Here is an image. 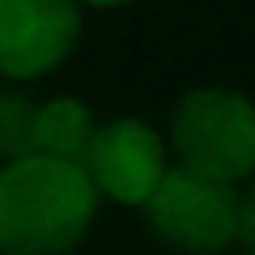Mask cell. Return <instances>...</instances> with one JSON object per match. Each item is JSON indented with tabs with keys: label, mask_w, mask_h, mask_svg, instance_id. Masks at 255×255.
<instances>
[{
	"label": "cell",
	"mask_w": 255,
	"mask_h": 255,
	"mask_svg": "<svg viewBox=\"0 0 255 255\" xmlns=\"http://www.w3.org/2000/svg\"><path fill=\"white\" fill-rule=\"evenodd\" d=\"M94 213L98 191L77 162L30 153L0 166V255H68Z\"/></svg>",
	"instance_id": "obj_1"
},
{
	"label": "cell",
	"mask_w": 255,
	"mask_h": 255,
	"mask_svg": "<svg viewBox=\"0 0 255 255\" xmlns=\"http://www.w3.org/2000/svg\"><path fill=\"white\" fill-rule=\"evenodd\" d=\"M179 166L217 183L255 179V102L238 90H187L170 119Z\"/></svg>",
	"instance_id": "obj_2"
},
{
	"label": "cell",
	"mask_w": 255,
	"mask_h": 255,
	"mask_svg": "<svg viewBox=\"0 0 255 255\" xmlns=\"http://www.w3.org/2000/svg\"><path fill=\"white\" fill-rule=\"evenodd\" d=\"M149 230L183 255H221L238 234V187L183 166H166L162 183L140 204Z\"/></svg>",
	"instance_id": "obj_3"
},
{
	"label": "cell",
	"mask_w": 255,
	"mask_h": 255,
	"mask_svg": "<svg viewBox=\"0 0 255 255\" xmlns=\"http://www.w3.org/2000/svg\"><path fill=\"white\" fill-rule=\"evenodd\" d=\"M85 179L94 183L98 196L115 204H145L149 191L162 183L166 174V140L157 128L145 119H107L94 128L90 145H85L81 162Z\"/></svg>",
	"instance_id": "obj_4"
},
{
	"label": "cell",
	"mask_w": 255,
	"mask_h": 255,
	"mask_svg": "<svg viewBox=\"0 0 255 255\" xmlns=\"http://www.w3.org/2000/svg\"><path fill=\"white\" fill-rule=\"evenodd\" d=\"M81 38L77 0H0V77L55 73Z\"/></svg>",
	"instance_id": "obj_5"
},
{
	"label": "cell",
	"mask_w": 255,
	"mask_h": 255,
	"mask_svg": "<svg viewBox=\"0 0 255 255\" xmlns=\"http://www.w3.org/2000/svg\"><path fill=\"white\" fill-rule=\"evenodd\" d=\"M94 128H98V119H94V111L81 98L38 102V111H34V153L60 157V162H81Z\"/></svg>",
	"instance_id": "obj_6"
},
{
	"label": "cell",
	"mask_w": 255,
	"mask_h": 255,
	"mask_svg": "<svg viewBox=\"0 0 255 255\" xmlns=\"http://www.w3.org/2000/svg\"><path fill=\"white\" fill-rule=\"evenodd\" d=\"M34 111L26 90H0V166L34 153Z\"/></svg>",
	"instance_id": "obj_7"
},
{
	"label": "cell",
	"mask_w": 255,
	"mask_h": 255,
	"mask_svg": "<svg viewBox=\"0 0 255 255\" xmlns=\"http://www.w3.org/2000/svg\"><path fill=\"white\" fill-rule=\"evenodd\" d=\"M234 243L247 255H255V179H247V187L238 191V234Z\"/></svg>",
	"instance_id": "obj_8"
},
{
	"label": "cell",
	"mask_w": 255,
	"mask_h": 255,
	"mask_svg": "<svg viewBox=\"0 0 255 255\" xmlns=\"http://www.w3.org/2000/svg\"><path fill=\"white\" fill-rule=\"evenodd\" d=\"M77 4H98V9H115V4H128V0H77Z\"/></svg>",
	"instance_id": "obj_9"
}]
</instances>
